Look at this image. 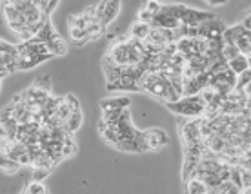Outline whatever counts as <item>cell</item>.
I'll return each mask as SVG.
<instances>
[{
    "instance_id": "17",
    "label": "cell",
    "mask_w": 251,
    "mask_h": 194,
    "mask_svg": "<svg viewBox=\"0 0 251 194\" xmlns=\"http://www.w3.org/2000/svg\"><path fill=\"white\" fill-rule=\"evenodd\" d=\"M66 102H68L71 113H73V111H80V104H78V100H76V96H73V94H68V96H66Z\"/></svg>"
},
{
    "instance_id": "14",
    "label": "cell",
    "mask_w": 251,
    "mask_h": 194,
    "mask_svg": "<svg viewBox=\"0 0 251 194\" xmlns=\"http://www.w3.org/2000/svg\"><path fill=\"white\" fill-rule=\"evenodd\" d=\"M251 82V69H244L240 75H237V84H235V89H240V91H244V87Z\"/></svg>"
},
{
    "instance_id": "4",
    "label": "cell",
    "mask_w": 251,
    "mask_h": 194,
    "mask_svg": "<svg viewBox=\"0 0 251 194\" xmlns=\"http://www.w3.org/2000/svg\"><path fill=\"white\" fill-rule=\"evenodd\" d=\"M186 182V191L189 194H207L209 193V189H207L206 182L202 180V178H197V176H189L184 180Z\"/></svg>"
},
{
    "instance_id": "10",
    "label": "cell",
    "mask_w": 251,
    "mask_h": 194,
    "mask_svg": "<svg viewBox=\"0 0 251 194\" xmlns=\"http://www.w3.org/2000/svg\"><path fill=\"white\" fill-rule=\"evenodd\" d=\"M129 106V98L126 96H120V98H107V100L100 102L102 109H126Z\"/></svg>"
},
{
    "instance_id": "2",
    "label": "cell",
    "mask_w": 251,
    "mask_h": 194,
    "mask_svg": "<svg viewBox=\"0 0 251 194\" xmlns=\"http://www.w3.org/2000/svg\"><path fill=\"white\" fill-rule=\"evenodd\" d=\"M144 138H146V144H148V151H158L170 144V136H168V132L162 131V129H150V131H144Z\"/></svg>"
},
{
    "instance_id": "19",
    "label": "cell",
    "mask_w": 251,
    "mask_h": 194,
    "mask_svg": "<svg viewBox=\"0 0 251 194\" xmlns=\"http://www.w3.org/2000/svg\"><path fill=\"white\" fill-rule=\"evenodd\" d=\"M244 93L248 94V96H251V82H250V84H248V86H246V87H244Z\"/></svg>"
},
{
    "instance_id": "7",
    "label": "cell",
    "mask_w": 251,
    "mask_h": 194,
    "mask_svg": "<svg viewBox=\"0 0 251 194\" xmlns=\"http://www.w3.org/2000/svg\"><path fill=\"white\" fill-rule=\"evenodd\" d=\"M80 126H82V111H73V113H69V116L62 124L64 129H66L68 132H73V134L80 129Z\"/></svg>"
},
{
    "instance_id": "8",
    "label": "cell",
    "mask_w": 251,
    "mask_h": 194,
    "mask_svg": "<svg viewBox=\"0 0 251 194\" xmlns=\"http://www.w3.org/2000/svg\"><path fill=\"white\" fill-rule=\"evenodd\" d=\"M48 47H50V51L55 57H62V55L68 53V44L64 42V38L60 35H55V37L51 38L50 42H48Z\"/></svg>"
},
{
    "instance_id": "18",
    "label": "cell",
    "mask_w": 251,
    "mask_h": 194,
    "mask_svg": "<svg viewBox=\"0 0 251 194\" xmlns=\"http://www.w3.org/2000/svg\"><path fill=\"white\" fill-rule=\"evenodd\" d=\"M240 24L244 25L246 29H250V31H251V13H250V15H248V17H246L244 20H242V22H240Z\"/></svg>"
},
{
    "instance_id": "15",
    "label": "cell",
    "mask_w": 251,
    "mask_h": 194,
    "mask_svg": "<svg viewBox=\"0 0 251 194\" xmlns=\"http://www.w3.org/2000/svg\"><path fill=\"white\" fill-rule=\"evenodd\" d=\"M124 109H102V120L107 122V124H111V122H117L119 116L122 114Z\"/></svg>"
},
{
    "instance_id": "21",
    "label": "cell",
    "mask_w": 251,
    "mask_h": 194,
    "mask_svg": "<svg viewBox=\"0 0 251 194\" xmlns=\"http://www.w3.org/2000/svg\"><path fill=\"white\" fill-rule=\"evenodd\" d=\"M248 67L251 69V55H250V57H248Z\"/></svg>"
},
{
    "instance_id": "11",
    "label": "cell",
    "mask_w": 251,
    "mask_h": 194,
    "mask_svg": "<svg viewBox=\"0 0 251 194\" xmlns=\"http://www.w3.org/2000/svg\"><path fill=\"white\" fill-rule=\"evenodd\" d=\"M227 65H229V69L231 71H235L237 75H240L244 69H248V57H246L244 53H239L235 58H231L229 62H227Z\"/></svg>"
},
{
    "instance_id": "13",
    "label": "cell",
    "mask_w": 251,
    "mask_h": 194,
    "mask_svg": "<svg viewBox=\"0 0 251 194\" xmlns=\"http://www.w3.org/2000/svg\"><path fill=\"white\" fill-rule=\"evenodd\" d=\"M24 193H27V194H44V193H48V187L42 183V180H33V182L24 189Z\"/></svg>"
},
{
    "instance_id": "1",
    "label": "cell",
    "mask_w": 251,
    "mask_h": 194,
    "mask_svg": "<svg viewBox=\"0 0 251 194\" xmlns=\"http://www.w3.org/2000/svg\"><path fill=\"white\" fill-rule=\"evenodd\" d=\"M166 106L170 107V111H173V113L180 114V116H191V118H199L206 111V102L201 96V93L182 96V98L170 102Z\"/></svg>"
},
{
    "instance_id": "9",
    "label": "cell",
    "mask_w": 251,
    "mask_h": 194,
    "mask_svg": "<svg viewBox=\"0 0 251 194\" xmlns=\"http://www.w3.org/2000/svg\"><path fill=\"white\" fill-rule=\"evenodd\" d=\"M69 38L75 45H84L89 42L88 31H84L80 27H75V25H69Z\"/></svg>"
},
{
    "instance_id": "12",
    "label": "cell",
    "mask_w": 251,
    "mask_h": 194,
    "mask_svg": "<svg viewBox=\"0 0 251 194\" xmlns=\"http://www.w3.org/2000/svg\"><path fill=\"white\" fill-rule=\"evenodd\" d=\"M106 27H107L106 24H102L100 20H97V22H95V24L91 25V27H89V29H88L89 42H91V40H99V38H100L102 35L106 33Z\"/></svg>"
},
{
    "instance_id": "6",
    "label": "cell",
    "mask_w": 251,
    "mask_h": 194,
    "mask_svg": "<svg viewBox=\"0 0 251 194\" xmlns=\"http://www.w3.org/2000/svg\"><path fill=\"white\" fill-rule=\"evenodd\" d=\"M150 31H151V24L150 22H144V20H137V22L131 25V29H129L131 37L137 38V40H146L148 35H150Z\"/></svg>"
},
{
    "instance_id": "5",
    "label": "cell",
    "mask_w": 251,
    "mask_h": 194,
    "mask_svg": "<svg viewBox=\"0 0 251 194\" xmlns=\"http://www.w3.org/2000/svg\"><path fill=\"white\" fill-rule=\"evenodd\" d=\"M20 169V163L17 160H13L7 152L0 151V171H4L6 174H15Z\"/></svg>"
},
{
    "instance_id": "16",
    "label": "cell",
    "mask_w": 251,
    "mask_h": 194,
    "mask_svg": "<svg viewBox=\"0 0 251 194\" xmlns=\"http://www.w3.org/2000/svg\"><path fill=\"white\" fill-rule=\"evenodd\" d=\"M144 9H148V11L153 13V15H157V13H160V9H162V2H158V0H148Z\"/></svg>"
},
{
    "instance_id": "20",
    "label": "cell",
    "mask_w": 251,
    "mask_h": 194,
    "mask_svg": "<svg viewBox=\"0 0 251 194\" xmlns=\"http://www.w3.org/2000/svg\"><path fill=\"white\" fill-rule=\"evenodd\" d=\"M7 138H9V136H6V138H2V136H0V145H2V144H4V142H6V140H7Z\"/></svg>"
},
{
    "instance_id": "3",
    "label": "cell",
    "mask_w": 251,
    "mask_h": 194,
    "mask_svg": "<svg viewBox=\"0 0 251 194\" xmlns=\"http://www.w3.org/2000/svg\"><path fill=\"white\" fill-rule=\"evenodd\" d=\"M104 4H106V7H104V19H102V22L109 25L119 17L120 7H122V0H104Z\"/></svg>"
}]
</instances>
